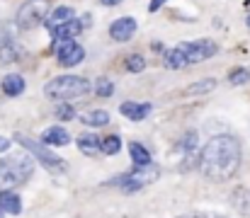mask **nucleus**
<instances>
[{
  "mask_svg": "<svg viewBox=\"0 0 250 218\" xmlns=\"http://www.w3.org/2000/svg\"><path fill=\"white\" fill-rule=\"evenodd\" d=\"M241 141L231 134H221L209 139L207 145L202 148V158H199V167L204 172L207 179L211 182H226L231 179L238 167H241Z\"/></svg>",
  "mask_w": 250,
  "mask_h": 218,
  "instance_id": "obj_1",
  "label": "nucleus"
},
{
  "mask_svg": "<svg viewBox=\"0 0 250 218\" xmlns=\"http://www.w3.org/2000/svg\"><path fill=\"white\" fill-rule=\"evenodd\" d=\"M32 172H34V165H32V155L27 150L7 155L5 160H0V192L20 187L22 182H27L32 177Z\"/></svg>",
  "mask_w": 250,
  "mask_h": 218,
  "instance_id": "obj_2",
  "label": "nucleus"
},
{
  "mask_svg": "<svg viewBox=\"0 0 250 218\" xmlns=\"http://www.w3.org/2000/svg\"><path fill=\"white\" fill-rule=\"evenodd\" d=\"M87 92H90V80L81 78V75H59L44 85V95L49 99H61V102L83 97Z\"/></svg>",
  "mask_w": 250,
  "mask_h": 218,
  "instance_id": "obj_3",
  "label": "nucleus"
},
{
  "mask_svg": "<svg viewBox=\"0 0 250 218\" xmlns=\"http://www.w3.org/2000/svg\"><path fill=\"white\" fill-rule=\"evenodd\" d=\"M15 141L22 145L32 158H37L49 172H63V170H68V162H66L63 158H59L54 150H49L46 143H39V141H34V139H29V136H22V134H17Z\"/></svg>",
  "mask_w": 250,
  "mask_h": 218,
  "instance_id": "obj_4",
  "label": "nucleus"
},
{
  "mask_svg": "<svg viewBox=\"0 0 250 218\" xmlns=\"http://www.w3.org/2000/svg\"><path fill=\"white\" fill-rule=\"evenodd\" d=\"M158 167L156 165H136V170H131L129 175H124V177H119V179H114V184H119L122 187V192H126V194H134V192H139V189H144L146 184H151V182H156L158 179Z\"/></svg>",
  "mask_w": 250,
  "mask_h": 218,
  "instance_id": "obj_5",
  "label": "nucleus"
},
{
  "mask_svg": "<svg viewBox=\"0 0 250 218\" xmlns=\"http://www.w3.org/2000/svg\"><path fill=\"white\" fill-rule=\"evenodd\" d=\"M49 12H51L49 0H29V2H24V5L17 10V27L24 29V32L37 29V27L46 20Z\"/></svg>",
  "mask_w": 250,
  "mask_h": 218,
  "instance_id": "obj_6",
  "label": "nucleus"
},
{
  "mask_svg": "<svg viewBox=\"0 0 250 218\" xmlns=\"http://www.w3.org/2000/svg\"><path fill=\"white\" fill-rule=\"evenodd\" d=\"M177 54L182 56L185 66H192V63H202L207 59H211L216 54V44L209 41V39H199V41H187V44H180L175 46Z\"/></svg>",
  "mask_w": 250,
  "mask_h": 218,
  "instance_id": "obj_7",
  "label": "nucleus"
},
{
  "mask_svg": "<svg viewBox=\"0 0 250 218\" xmlns=\"http://www.w3.org/2000/svg\"><path fill=\"white\" fill-rule=\"evenodd\" d=\"M54 54L61 66H78L85 59V49L78 46L73 39H54Z\"/></svg>",
  "mask_w": 250,
  "mask_h": 218,
  "instance_id": "obj_8",
  "label": "nucleus"
},
{
  "mask_svg": "<svg viewBox=\"0 0 250 218\" xmlns=\"http://www.w3.org/2000/svg\"><path fill=\"white\" fill-rule=\"evenodd\" d=\"M134 32H136V20H131V17H122V20L112 22V27H109V37L114 41H129L134 37Z\"/></svg>",
  "mask_w": 250,
  "mask_h": 218,
  "instance_id": "obj_9",
  "label": "nucleus"
},
{
  "mask_svg": "<svg viewBox=\"0 0 250 218\" xmlns=\"http://www.w3.org/2000/svg\"><path fill=\"white\" fill-rule=\"evenodd\" d=\"M49 32H51V37H54V39H76V37L83 32V24H81V20L71 17L68 22H63V24H59V27L49 29Z\"/></svg>",
  "mask_w": 250,
  "mask_h": 218,
  "instance_id": "obj_10",
  "label": "nucleus"
},
{
  "mask_svg": "<svg viewBox=\"0 0 250 218\" xmlns=\"http://www.w3.org/2000/svg\"><path fill=\"white\" fill-rule=\"evenodd\" d=\"M119 112L126 117V119H131V121H141V119H146L148 114H151V104L146 102V104H136V102H124L122 107H119Z\"/></svg>",
  "mask_w": 250,
  "mask_h": 218,
  "instance_id": "obj_11",
  "label": "nucleus"
},
{
  "mask_svg": "<svg viewBox=\"0 0 250 218\" xmlns=\"http://www.w3.org/2000/svg\"><path fill=\"white\" fill-rule=\"evenodd\" d=\"M0 87H2V92H5L7 97H17V95H22V92H24V78H22V75H17V73H10V75H5V78H2Z\"/></svg>",
  "mask_w": 250,
  "mask_h": 218,
  "instance_id": "obj_12",
  "label": "nucleus"
},
{
  "mask_svg": "<svg viewBox=\"0 0 250 218\" xmlns=\"http://www.w3.org/2000/svg\"><path fill=\"white\" fill-rule=\"evenodd\" d=\"M0 211H7V214L17 216V214L22 211L20 197H17L15 192H10V189H2V192H0Z\"/></svg>",
  "mask_w": 250,
  "mask_h": 218,
  "instance_id": "obj_13",
  "label": "nucleus"
},
{
  "mask_svg": "<svg viewBox=\"0 0 250 218\" xmlns=\"http://www.w3.org/2000/svg\"><path fill=\"white\" fill-rule=\"evenodd\" d=\"M42 143H46V145H66V143H71V136H68V131H66V129H61V126H51V129H46V131H44Z\"/></svg>",
  "mask_w": 250,
  "mask_h": 218,
  "instance_id": "obj_14",
  "label": "nucleus"
},
{
  "mask_svg": "<svg viewBox=\"0 0 250 218\" xmlns=\"http://www.w3.org/2000/svg\"><path fill=\"white\" fill-rule=\"evenodd\" d=\"M71 17H76V15H73V10H71V7H66V5H61V7H56L54 12H49L44 22H46V27H49V29H54V27H59V24L68 22Z\"/></svg>",
  "mask_w": 250,
  "mask_h": 218,
  "instance_id": "obj_15",
  "label": "nucleus"
},
{
  "mask_svg": "<svg viewBox=\"0 0 250 218\" xmlns=\"http://www.w3.org/2000/svg\"><path fill=\"white\" fill-rule=\"evenodd\" d=\"M20 54H22V49H20L17 44H12V41L2 44V46H0V66H7V63L20 61Z\"/></svg>",
  "mask_w": 250,
  "mask_h": 218,
  "instance_id": "obj_16",
  "label": "nucleus"
},
{
  "mask_svg": "<svg viewBox=\"0 0 250 218\" xmlns=\"http://www.w3.org/2000/svg\"><path fill=\"white\" fill-rule=\"evenodd\" d=\"M78 150L85 153V155H95V153L100 150V139H97V134H83V136L78 139Z\"/></svg>",
  "mask_w": 250,
  "mask_h": 218,
  "instance_id": "obj_17",
  "label": "nucleus"
},
{
  "mask_svg": "<svg viewBox=\"0 0 250 218\" xmlns=\"http://www.w3.org/2000/svg\"><path fill=\"white\" fill-rule=\"evenodd\" d=\"M81 119H83V124H90V126H104V124H109V112L92 109V112H85Z\"/></svg>",
  "mask_w": 250,
  "mask_h": 218,
  "instance_id": "obj_18",
  "label": "nucleus"
},
{
  "mask_svg": "<svg viewBox=\"0 0 250 218\" xmlns=\"http://www.w3.org/2000/svg\"><path fill=\"white\" fill-rule=\"evenodd\" d=\"M214 87H216V80H214V78H209V80H199V82L187 85L185 95H189V97H194V95H209Z\"/></svg>",
  "mask_w": 250,
  "mask_h": 218,
  "instance_id": "obj_19",
  "label": "nucleus"
},
{
  "mask_svg": "<svg viewBox=\"0 0 250 218\" xmlns=\"http://www.w3.org/2000/svg\"><path fill=\"white\" fill-rule=\"evenodd\" d=\"M129 155H131L134 165H148L151 162V153L141 143H129Z\"/></svg>",
  "mask_w": 250,
  "mask_h": 218,
  "instance_id": "obj_20",
  "label": "nucleus"
},
{
  "mask_svg": "<svg viewBox=\"0 0 250 218\" xmlns=\"http://www.w3.org/2000/svg\"><path fill=\"white\" fill-rule=\"evenodd\" d=\"M233 204H236V209H238L243 216H250V192L238 189V192L233 194Z\"/></svg>",
  "mask_w": 250,
  "mask_h": 218,
  "instance_id": "obj_21",
  "label": "nucleus"
},
{
  "mask_svg": "<svg viewBox=\"0 0 250 218\" xmlns=\"http://www.w3.org/2000/svg\"><path fill=\"white\" fill-rule=\"evenodd\" d=\"M119 148H122L119 136H107V139H102V141H100V150H102V153H107V155L119 153Z\"/></svg>",
  "mask_w": 250,
  "mask_h": 218,
  "instance_id": "obj_22",
  "label": "nucleus"
},
{
  "mask_svg": "<svg viewBox=\"0 0 250 218\" xmlns=\"http://www.w3.org/2000/svg\"><path fill=\"white\" fill-rule=\"evenodd\" d=\"M95 92H97L100 97H112V95H114V85H112L107 78H100V80L95 82Z\"/></svg>",
  "mask_w": 250,
  "mask_h": 218,
  "instance_id": "obj_23",
  "label": "nucleus"
},
{
  "mask_svg": "<svg viewBox=\"0 0 250 218\" xmlns=\"http://www.w3.org/2000/svg\"><path fill=\"white\" fill-rule=\"evenodd\" d=\"M166 66L167 68H185V61H182V56L177 54V49H170L166 54Z\"/></svg>",
  "mask_w": 250,
  "mask_h": 218,
  "instance_id": "obj_24",
  "label": "nucleus"
},
{
  "mask_svg": "<svg viewBox=\"0 0 250 218\" xmlns=\"http://www.w3.org/2000/svg\"><path fill=\"white\" fill-rule=\"evenodd\" d=\"M126 68H129V73H141L144 68H146V61H144V56H139V54L129 56V59H126Z\"/></svg>",
  "mask_w": 250,
  "mask_h": 218,
  "instance_id": "obj_25",
  "label": "nucleus"
},
{
  "mask_svg": "<svg viewBox=\"0 0 250 218\" xmlns=\"http://www.w3.org/2000/svg\"><path fill=\"white\" fill-rule=\"evenodd\" d=\"M248 80H250V73L246 68H236V71L229 75V82L231 85H246Z\"/></svg>",
  "mask_w": 250,
  "mask_h": 218,
  "instance_id": "obj_26",
  "label": "nucleus"
},
{
  "mask_svg": "<svg viewBox=\"0 0 250 218\" xmlns=\"http://www.w3.org/2000/svg\"><path fill=\"white\" fill-rule=\"evenodd\" d=\"M56 117H59L61 121H68V119H73V117H76V109H73L71 104L61 102V104L56 107Z\"/></svg>",
  "mask_w": 250,
  "mask_h": 218,
  "instance_id": "obj_27",
  "label": "nucleus"
},
{
  "mask_svg": "<svg viewBox=\"0 0 250 218\" xmlns=\"http://www.w3.org/2000/svg\"><path fill=\"white\" fill-rule=\"evenodd\" d=\"M180 218H226V216L214 214V211H189V214H182Z\"/></svg>",
  "mask_w": 250,
  "mask_h": 218,
  "instance_id": "obj_28",
  "label": "nucleus"
},
{
  "mask_svg": "<svg viewBox=\"0 0 250 218\" xmlns=\"http://www.w3.org/2000/svg\"><path fill=\"white\" fill-rule=\"evenodd\" d=\"M163 2H166V0H151V5H148V10H151V12H158Z\"/></svg>",
  "mask_w": 250,
  "mask_h": 218,
  "instance_id": "obj_29",
  "label": "nucleus"
},
{
  "mask_svg": "<svg viewBox=\"0 0 250 218\" xmlns=\"http://www.w3.org/2000/svg\"><path fill=\"white\" fill-rule=\"evenodd\" d=\"M5 150H10V141L0 136V153H5Z\"/></svg>",
  "mask_w": 250,
  "mask_h": 218,
  "instance_id": "obj_30",
  "label": "nucleus"
},
{
  "mask_svg": "<svg viewBox=\"0 0 250 218\" xmlns=\"http://www.w3.org/2000/svg\"><path fill=\"white\" fill-rule=\"evenodd\" d=\"M81 24H83V27H90V24H92V17H90V15H83V17H81Z\"/></svg>",
  "mask_w": 250,
  "mask_h": 218,
  "instance_id": "obj_31",
  "label": "nucleus"
},
{
  "mask_svg": "<svg viewBox=\"0 0 250 218\" xmlns=\"http://www.w3.org/2000/svg\"><path fill=\"white\" fill-rule=\"evenodd\" d=\"M122 0H102V5H119Z\"/></svg>",
  "mask_w": 250,
  "mask_h": 218,
  "instance_id": "obj_32",
  "label": "nucleus"
},
{
  "mask_svg": "<svg viewBox=\"0 0 250 218\" xmlns=\"http://www.w3.org/2000/svg\"><path fill=\"white\" fill-rule=\"evenodd\" d=\"M248 27H250V15H248Z\"/></svg>",
  "mask_w": 250,
  "mask_h": 218,
  "instance_id": "obj_33",
  "label": "nucleus"
},
{
  "mask_svg": "<svg viewBox=\"0 0 250 218\" xmlns=\"http://www.w3.org/2000/svg\"><path fill=\"white\" fill-rule=\"evenodd\" d=\"M0 218H2V211H0Z\"/></svg>",
  "mask_w": 250,
  "mask_h": 218,
  "instance_id": "obj_34",
  "label": "nucleus"
},
{
  "mask_svg": "<svg viewBox=\"0 0 250 218\" xmlns=\"http://www.w3.org/2000/svg\"><path fill=\"white\" fill-rule=\"evenodd\" d=\"M248 7H250V0H248Z\"/></svg>",
  "mask_w": 250,
  "mask_h": 218,
  "instance_id": "obj_35",
  "label": "nucleus"
}]
</instances>
